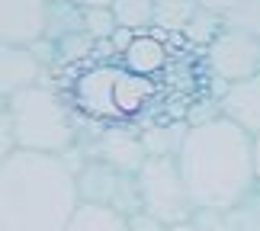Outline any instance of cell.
Returning a JSON list of instances; mask_svg holds the SVG:
<instances>
[{
    "instance_id": "cell-1",
    "label": "cell",
    "mask_w": 260,
    "mask_h": 231,
    "mask_svg": "<svg viewBox=\"0 0 260 231\" xmlns=\"http://www.w3.org/2000/svg\"><path fill=\"white\" fill-rule=\"evenodd\" d=\"M177 167L196 212L225 215L257 189L254 135L225 116L186 125L177 148Z\"/></svg>"
},
{
    "instance_id": "cell-2",
    "label": "cell",
    "mask_w": 260,
    "mask_h": 231,
    "mask_svg": "<svg viewBox=\"0 0 260 231\" xmlns=\"http://www.w3.org/2000/svg\"><path fill=\"white\" fill-rule=\"evenodd\" d=\"M77 203L64 154L13 148L0 160V231H61Z\"/></svg>"
},
{
    "instance_id": "cell-3",
    "label": "cell",
    "mask_w": 260,
    "mask_h": 231,
    "mask_svg": "<svg viewBox=\"0 0 260 231\" xmlns=\"http://www.w3.org/2000/svg\"><path fill=\"white\" fill-rule=\"evenodd\" d=\"M7 113H10V132H13L16 148L68 154L77 145V125L71 109L61 100V93L55 87H48L45 80L10 93Z\"/></svg>"
},
{
    "instance_id": "cell-4",
    "label": "cell",
    "mask_w": 260,
    "mask_h": 231,
    "mask_svg": "<svg viewBox=\"0 0 260 231\" xmlns=\"http://www.w3.org/2000/svg\"><path fill=\"white\" fill-rule=\"evenodd\" d=\"M135 183H138L142 212H148L164 228L189 222L196 215V206L186 193V183L180 177L174 154H148L145 164L135 170Z\"/></svg>"
},
{
    "instance_id": "cell-5",
    "label": "cell",
    "mask_w": 260,
    "mask_h": 231,
    "mask_svg": "<svg viewBox=\"0 0 260 231\" xmlns=\"http://www.w3.org/2000/svg\"><path fill=\"white\" fill-rule=\"evenodd\" d=\"M74 180H77V196L81 203H100L109 206L122 215H132L142 209V199H138V183L135 174L128 170H119L113 164L100 157H87L74 167Z\"/></svg>"
},
{
    "instance_id": "cell-6",
    "label": "cell",
    "mask_w": 260,
    "mask_h": 231,
    "mask_svg": "<svg viewBox=\"0 0 260 231\" xmlns=\"http://www.w3.org/2000/svg\"><path fill=\"white\" fill-rule=\"evenodd\" d=\"M206 68L218 84H235L260 71V39L222 26L212 42L206 45Z\"/></svg>"
},
{
    "instance_id": "cell-7",
    "label": "cell",
    "mask_w": 260,
    "mask_h": 231,
    "mask_svg": "<svg viewBox=\"0 0 260 231\" xmlns=\"http://www.w3.org/2000/svg\"><path fill=\"white\" fill-rule=\"evenodd\" d=\"M48 0H0V42L32 45L45 32Z\"/></svg>"
},
{
    "instance_id": "cell-8",
    "label": "cell",
    "mask_w": 260,
    "mask_h": 231,
    "mask_svg": "<svg viewBox=\"0 0 260 231\" xmlns=\"http://www.w3.org/2000/svg\"><path fill=\"white\" fill-rule=\"evenodd\" d=\"M215 100L225 119L241 125L247 135H260V71L235 84H222Z\"/></svg>"
},
{
    "instance_id": "cell-9",
    "label": "cell",
    "mask_w": 260,
    "mask_h": 231,
    "mask_svg": "<svg viewBox=\"0 0 260 231\" xmlns=\"http://www.w3.org/2000/svg\"><path fill=\"white\" fill-rule=\"evenodd\" d=\"M84 154L87 157H100V160H106V164H113L119 170H128V174H135L148 157L145 145H142V135L128 132V128H103V132L93 138L90 151H84Z\"/></svg>"
},
{
    "instance_id": "cell-10",
    "label": "cell",
    "mask_w": 260,
    "mask_h": 231,
    "mask_svg": "<svg viewBox=\"0 0 260 231\" xmlns=\"http://www.w3.org/2000/svg\"><path fill=\"white\" fill-rule=\"evenodd\" d=\"M45 71L48 68L39 61L29 45L0 42V100H7L10 93H16L29 84H39Z\"/></svg>"
},
{
    "instance_id": "cell-11",
    "label": "cell",
    "mask_w": 260,
    "mask_h": 231,
    "mask_svg": "<svg viewBox=\"0 0 260 231\" xmlns=\"http://www.w3.org/2000/svg\"><path fill=\"white\" fill-rule=\"evenodd\" d=\"M119 55H122L125 71L142 74V77L157 74V71H161V68L167 64V45L151 32V29L132 32V36H128V42L119 48Z\"/></svg>"
},
{
    "instance_id": "cell-12",
    "label": "cell",
    "mask_w": 260,
    "mask_h": 231,
    "mask_svg": "<svg viewBox=\"0 0 260 231\" xmlns=\"http://www.w3.org/2000/svg\"><path fill=\"white\" fill-rule=\"evenodd\" d=\"M61 231H128V215L100 203H77Z\"/></svg>"
},
{
    "instance_id": "cell-13",
    "label": "cell",
    "mask_w": 260,
    "mask_h": 231,
    "mask_svg": "<svg viewBox=\"0 0 260 231\" xmlns=\"http://www.w3.org/2000/svg\"><path fill=\"white\" fill-rule=\"evenodd\" d=\"M113 84H116V71H109V68H96V71H90L81 84H77V87H81L84 106H87L93 116H109V113H116Z\"/></svg>"
},
{
    "instance_id": "cell-14",
    "label": "cell",
    "mask_w": 260,
    "mask_h": 231,
    "mask_svg": "<svg viewBox=\"0 0 260 231\" xmlns=\"http://www.w3.org/2000/svg\"><path fill=\"white\" fill-rule=\"evenodd\" d=\"M81 29H84L81 7L71 4V0H48L42 39H48V42H58V39H64V36H71V32H81Z\"/></svg>"
},
{
    "instance_id": "cell-15",
    "label": "cell",
    "mask_w": 260,
    "mask_h": 231,
    "mask_svg": "<svg viewBox=\"0 0 260 231\" xmlns=\"http://www.w3.org/2000/svg\"><path fill=\"white\" fill-rule=\"evenodd\" d=\"M196 0H154V19H151V29L157 32H167V36H180L186 29V23L193 19L196 13Z\"/></svg>"
},
{
    "instance_id": "cell-16",
    "label": "cell",
    "mask_w": 260,
    "mask_h": 231,
    "mask_svg": "<svg viewBox=\"0 0 260 231\" xmlns=\"http://www.w3.org/2000/svg\"><path fill=\"white\" fill-rule=\"evenodd\" d=\"M109 10H113L119 29H132V32L151 29L154 0H113V4H109Z\"/></svg>"
},
{
    "instance_id": "cell-17",
    "label": "cell",
    "mask_w": 260,
    "mask_h": 231,
    "mask_svg": "<svg viewBox=\"0 0 260 231\" xmlns=\"http://www.w3.org/2000/svg\"><path fill=\"white\" fill-rule=\"evenodd\" d=\"M222 26H225V19L218 16V13H212V10H203V7H196V13H193V19L186 23V29L180 36L186 39L189 45H209L212 39L222 32Z\"/></svg>"
},
{
    "instance_id": "cell-18",
    "label": "cell",
    "mask_w": 260,
    "mask_h": 231,
    "mask_svg": "<svg viewBox=\"0 0 260 231\" xmlns=\"http://www.w3.org/2000/svg\"><path fill=\"white\" fill-rule=\"evenodd\" d=\"M183 132H186V125L148 128V132L142 135L145 154H174L177 157V148H180V142H183Z\"/></svg>"
},
{
    "instance_id": "cell-19",
    "label": "cell",
    "mask_w": 260,
    "mask_h": 231,
    "mask_svg": "<svg viewBox=\"0 0 260 231\" xmlns=\"http://www.w3.org/2000/svg\"><path fill=\"white\" fill-rule=\"evenodd\" d=\"M228 231H260V186L244 203H238L232 212H225Z\"/></svg>"
},
{
    "instance_id": "cell-20",
    "label": "cell",
    "mask_w": 260,
    "mask_h": 231,
    "mask_svg": "<svg viewBox=\"0 0 260 231\" xmlns=\"http://www.w3.org/2000/svg\"><path fill=\"white\" fill-rule=\"evenodd\" d=\"M81 16H84V32L96 42H109L116 32V16L109 7H81Z\"/></svg>"
},
{
    "instance_id": "cell-21",
    "label": "cell",
    "mask_w": 260,
    "mask_h": 231,
    "mask_svg": "<svg viewBox=\"0 0 260 231\" xmlns=\"http://www.w3.org/2000/svg\"><path fill=\"white\" fill-rule=\"evenodd\" d=\"M225 26H232L238 29V32H247V36H254L260 39V0H241L232 13H225Z\"/></svg>"
},
{
    "instance_id": "cell-22",
    "label": "cell",
    "mask_w": 260,
    "mask_h": 231,
    "mask_svg": "<svg viewBox=\"0 0 260 231\" xmlns=\"http://www.w3.org/2000/svg\"><path fill=\"white\" fill-rule=\"evenodd\" d=\"M164 231H228V222L222 212H196L189 222L167 225Z\"/></svg>"
},
{
    "instance_id": "cell-23",
    "label": "cell",
    "mask_w": 260,
    "mask_h": 231,
    "mask_svg": "<svg viewBox=\"0 0 260 231\" xmlns=\"http://www.w3.org/2000/svg\"><path fill=\"white\" fill-rule=\"evenodd\" d=\"M13 132H10V113H7V100H0V160L13 151Z\"/></svg>"
},
{
    "instance_id": "cell-24",
    "label": "cell",
    "mask_w": 260,
    "mask_h": 231,
    "mask_svg": "<svg viewBox=\"0 0 260 231\" xmlns=\"http://www.w3.org/2000/svg\"><path fill=\"white\" fill-rule=\"evenodd\" d=\"M128 231H164V225L154 222L148 212H142V209H138V212L128 215Z\"/></svg>"
},
{
    "instance_id": "cell-25",
    "label": "cell",
    "mask_w": 260,
    "mask_h": 231,
    "mask_svg": "<svg viewBox=\"0 0 260 231\" xmlns=\"http://www.w3.org/2000/svg\"><path fill=\"white\" fill-rule=\"evenodd\" d=\"M203 10H212V13H218V16H225V13H232V10L241 4V0H196Z\"/></svg>"
},
{
    "instance_id": "cell-26",
    "label": "cell",
    "mask_w": 260,
    "mask_h": 231,
    "mask_svg": "<svg viewBox=\"0 0 260 231\" xmlns=\"http://www.w3.org/2000/svg\"><path fill=\"white\" fill-rule=\"evenodd\" d=\"M254 177H257V186H260V135H254Z\"/></svg>"
},
{
    "instance_id": "cell-27",
    "label": "cell",
    "mask_w": 260,
    "mask_h": 231,
    "mask_svg": "<svg viewBox=\"0 0 260 231\" xmlns=\"http://www.w3.org/2000/svg\"><path fill=\"white\" fill-rule=\"evenodd\" d=\"M71 4H77V7H109L113 0H71Z\"/></svg>"
}]
</instances>
